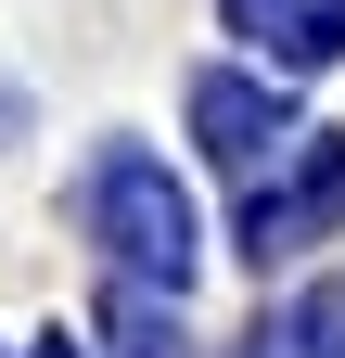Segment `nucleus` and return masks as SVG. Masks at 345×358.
<instances>
[{
    "instance_id": "4",
    "label": "nucleus",
    "mask_w": 345,
    "mask_h": 358,
    "mask_svg": "<svg viewBox=\"0 0 345 358\" xmlns=\"http://www.w3.org/2000/svg\"><path fill=\"white\" fill-rule=\"evenodd\" d=\"M230 26L281 64H332L345 52V0H230Z\"/></svg>"
},
{
    "instance_id": "2",
    "label": "nucleus",
    "mask_w": 345,
    "mask_h": 358,
    "mask_svg": "<svg viewBox=\"0 0 345 358\" xmlns=\"http://www.w3.org/2000/svg\"><path fill=\"white\" fill-rule=\"evenodd\" d=\"M332 217H345V141H294V179H256L243 243H256V268H269V256H294V243H320Z\"/></svg>"
},
{
    "instance_id": "6",
    "label": "nucleus",
    "mask_w": 345,
    "mask_h": 358,
    "mask_svg": "<svg viewBox=\"0 0 345 358\" xmlns=\"http://www.w3.org/2000/svg\"><path fill=\"white\" fill-rule=\"evenodd\" d=\"M115 333H128V358H179V333H154V307H128Z\"/></svg>"
},
{
    "instance_id": "3",
    "label": "nucleus",
    "mask_w": 345,
    "mask_h": 358,
    "mask_svg": "<svg viewBox=\"0 0 345 358\" xmlns=\"http://www.w3.org/2000/svg\"><path fill=\"white\" fill-rule=\"evenodd\" d=\"M192 128H205V154H230V166L294 154V128H281V103H269L256 77H205V90H192Z\"/></svg>"
},
{
    "instance_id": "7",
    "label": "nucleus",
    "mask_w": 345,
    "mask_h": 358,
    "mask_svg": "<svg viewBox=\"0 0 345 358\" xmlns=\"http://www.w3.org/2000/svg\"><path fill=\"white\" fill-rule=\"evenodd\" d=\"M38 358H77V345H38Z\"/></svg>"
},
{
    "instance_id": "1",
    "label": "nucleus",
    "mask_w": 345,
    "mask_h": 358,
    "mask_svg": "<svg viewBox=\"0 0 345 358\" xmlns=\"http://www.w3.org/2000/svg\"><path fill=\"white\" fill-rule=\"evenodd\" d=\"M90 217H103V243L141 268V282L179 294V268H192V205H179V179H166L154 154H115V166L90 179Z\"/></svg>"
},
{
    "instance_id": "5",
    "label": "nucleus",
    "mask_w": 345,
    "mask_h": 358,
    "mask_svg": "<svg viewBox=\"0 0 345 358\" xmlns=\"http://www.w3.org/2000/svg\"><path fill=\"white\" fill-rule=\"evenodd\" d=\"M256 358H345V282H320L307 307H281V320L256 333Z\"/></svg>"
}]
</instances>
